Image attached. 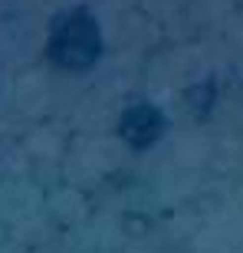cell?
<instances>
[{"label": "cell", "instance_id": "6da1fadb", "mask_svg": "<svg viewBox=\"0 0 243 253\" xmlns=\"http://www.w3.org/2000/svg\"><path fill=\"white\" fill-rule=\"evenodd\" d=\"M99 56V23L85 10H73L49 33V59L66 69H85Z\"/></svg>", "mask_w": 243, "mask_h": 253}, {"label": "cell", "instance_id": "7a4b0ae2", "mask_svg": "<svg viewBox=\"0 0 243 253\" xmlns=\"http://www.w3.org/2000/svg\"><path fill=\"white\" fill-rule=\"evenodd\" d=\"M119 131L135 145V148H145V145H155V141L161 138L164 119H161V112L155 105H135V109H128V112L122 115Z\"/></svg>", "mask_w": 243, "mask_h": 253}]
</instances>
